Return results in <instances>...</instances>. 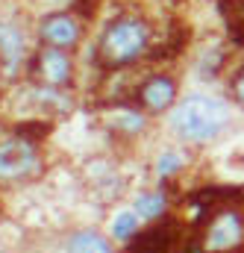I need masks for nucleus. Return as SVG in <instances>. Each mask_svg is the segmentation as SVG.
Masks as SVG:
<instances>
[{
    "mask_svg": "<svg viewBox=\"0 0 244 253\" xmlns=\"http://www.w3.org/2000/svg\"><path fill=\"white\" fill-rule=\"evenodd\" d=\"M39 165L36 144L27 135H15L0 141V180H21L33 174Z\"/></svg>",
    "mask_w": 244,
    "mask_h": 253,
    "instance_id": "nucleus-4",
    "label": "nucleus"
},
{
    "mask_svg": "<svg viewBox=\"0 0 244 253\" xmlns=\"http://www.w3.org/2000/svg\"><path fill=\"white\" fill-rule=\"evenodd\" d=\"M39 36L47 47H59V50H71L77 47L80 36H82V24L71 15V12H53L44 15L39 24Z\"/></svg>",
    "mask_w": 244,
    "mask_h": 253,
    "instance_id": "nucleus-5",
    "label": "nucleus"
},
{
    "mask_svg": "<svg viewBox=\"0 0 244 253\" xmlns=\"http://www.w3.org/2000/svg\"><path fill=\"white\" fill-rule=\"evenodd\" d=\"M33 74L44 83V85H68L74 77V62L68 56V50L59 47H39L36 59H33Z\"/></svg>",
    "mask_w": 244,
    "mask_h": 253,
    "instance_id": "nucleus-6",
    "label": "nucleus"
},
{
    "mask_svg": "<svg viewBox=\"0 0 244 253\" xmlns=\"http://www.w3.org/2000/svg\"><path fill=\"white\" fill-rule=\"evenodd\" d=\"M135 230H138V215L135 212H121L115 221H112V236L115 239H132L135 236Z\"/></svg>",
    "mask_w": 244,
    "mask_h": 253,
    "instance_id": "nucleus-11",
    "label": "nucleus"
},
{
    "mask_svg": "<svg viewBox=\"0 0 244 253\" xmlns=\"http://www.w3.org/2000/svg\"><path fill=\"white\" fill-rule=\"evenodd\" d=\"M68 253H112L109 242L91 230H82V233H74L71 242H68Z\"/></svg>",
    "mask_w": 244,
    "mask_h": 253,
    "instance_id": "nucleus-9",
    "label": "nucleus"
},
{
    "mask_svg": "<svg viewBox=\"0 0 244 253\" xmlns=\"http://www.w3.org/2000/svg\"><path fill=\"white\" fill-rule=\"evenodd\" d=\"M118 126H123V129H144V118L141 115H135V112H129V115H121L118 118Z\"/></svg>",
    "mask_w": 244,
    "mask_h": 253,
    "instance_id": "nucleus-13",
    "label": "nucleus"
},
{
    "mask_svg": "<svg viewBox=\"0 0 244 253\" xmlns=\"http://www.w3.org/2000/svg\"><path fill=\"white\" fill-rule=\"evenodd\" d=\"M197 253H236L244 248V212L236 206H224L206 212L200 221Z\"/></svg>",
    "mask_w": 244,
    "mask_h": 253,
    "instance_id": "nucleus-3",
    "label": "nucleus"
},
{
    "mask_svg": "<svg viewBox=\"0 0 244 253\" xmlns=\"http://www.w3.org/2000/svg\"><path fill=\"white\" fill-rule=\"evenodd\" d=\"M147 39H150V30L141 18H118L103 30L100 44H97V56L109 68L126 65L147 50Z\"/></svg>",
    "mask_w": 244,
    "mask_h": 253,
    "instance_id": "nucleus-2",
    "label": "nucleus"
},
{
    "mask_svg": "<svg viewBox=\"0 0 244 253\" xmlns=\"http://www.w3.org/2000/svg\"><path fill=\"white\" fill-rule=\"evenodd\" d=\"M230 91H233V97H236V100L244 106V68H239V74L233 77V83H230Z\"/></svg>",
    "mask_w": 244,
    "mask_h": 253,
    "instance_id": "nucleus-14",
    "label": "nucleus"
},
{
    "mask_svg": "<svg viewBox=\"0 0 244 253\" xmlns=\"http://www.w3.org/2000/svg\"><path fill=\"white\" fill-rule=\"evenodd\" d=\"M230 121V109L215 97H185L171 112V126L188 141H209Z\"/></svg>",
    "mask_w": 244,
    "mask_h": 253,
    "instance_id": "nucleus-1",
    "label": "nucleus"
},
{
    "mask_svg": "<svg viewBox=\"0 0 244 253\" xmlns=\"http://www.w3.org/2000/svg\"><path fill=\"white\" fill-rule=\"evenodd\" d=\"M135 97L147 112H165L177 100V83L171 77H165V74H153L138 85Z\"/></svg>",
    "mask_w": 244,
    "mask_h": 253,
    "instance_id": "nucleus-7",
    "label": "nucleus"
},
{
    "mask_svg": "<svg viewBox=\"0 0 244 253\" xmlns=\"http://www.w3.org/2000/svg\"><path fill=\"white\" fill-rule=\"evenodd\" d=\"M180 168H183V159H180V153H174V150L162 153L159 162H156V171H159L162 177H171V174H177Z\"/></svg>",
    "mask_w": 244,
    "mask_h": 253,
    "instance_id": "nucleus-12",
    "label": "nucleus"
},
{
    "mask_svg": "<svg viewBox=\"0 0 244 253\" xmlns=\"http://www.w3.org/2000/svg\"><path fill=\"white\" fill-rule=\"evenodd\" d=\"M24 50H27V39L21 27L12 21H0V59L6 65H18L24 59Z\"/></svg>",
    "mask_w": 244,
    "mask_h": 253,
    "instance_id": "nucleus-8",
    "label": "nucleus"
},
{
    "mask_svg": "<svg viewBox=\"0 0 244 253\" xmlns=\"http://www.w3.org/2000/svg\"><path fill=\"white\" fill-rule=\"evenodd\" d=\"M165 206H168V200L159 191H150V194H138L135 197V212L141 218H159L165 212Z\"/></svg>",
    "mask_w": 244,
    "mask_h": 253,
    "instance_id": "nucleus-10",
    "label": "nucleus"
}]
</instances>
